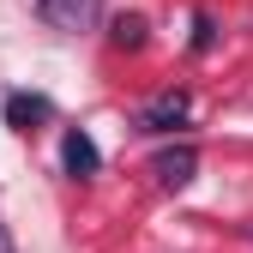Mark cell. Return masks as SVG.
<instances>
[{"label":"cell","instance_id":"3","mask_svg":"<svg viewBox=\"0 0 253 253\" xmlns=\"http://www.w3.org/2000/svg\"><path fill=\"white\" fill-rule=\"evenodd\" d=\"M60 169H67L73 181H90L103 169V151H97V139H90L84 126H67V139H60Z\"/></svg>","mask_w":253,"mask_h":253},{"label":"cell","instance_id":"8","mask_svg":"<svg viewBox=\"0 0 253 253\" xmlns=\"http://www.w3.org/2000/svg\"><path fill=\"white\" fill-rule=\"evenodd\" d=\"M0 253H12V235H6V223H0Z\"/></svg>","mask_w":253,"mask_h":253},{"label":"cell","instance_id":"4","mask_svg":"<svg viewBox=\"0 0 253 253\" xmlns=\"http://www.w3.org/2000/svg\"><path fill=\"white\" fill-rule=\"evenodd\" d=\"M48 115H54V103L42 97V90H12V97H6V126H12V133H30V126L48 121Z\"/></svg>","mask_w":253,"mask_h":253},{"label":"cell","instance_id":"1","mask_svg":"<svg viewBox=\"0 0 253 253\" xmlns=\"http://www.w3.org/2000/svg\"><path fill=\"white\" fill-rule=\"evenodd\" d=\"M187 115H193V97H187V90H157L133 115V126L139 133H175V126H187Z\"/></svg>","mask_w":253,"mask_h":253},{"label":"cell","instance_id":"6","mask_svg":"<svg viewBox=\"0 0 253 253\" xmlns=\"http://www.w3.org/2000/svg\"><path fill=\"white\" fill-rule=\"evenodd\" d=\"M145 30H151V24H145L139 12H121V18L109 24V42H115V48H145Z\"/></svg>","mask_w":253,"mask_h":253},{"label":"cell","instance_id":"5","mask_svg":"<svg viewBox=\"0 0 253 253\" xmlns=\"http://www.w3.org/2000/svg\"><path fill=\"white\" fill-rule=\"evenodd\" d=\"M193 169H199V151H193V145H175V151H163V157L151 163L157 187H187V181H193Z\"/></svg>","mask_w":253,"mask_h":253},{"label":"cell","instance_id":"2","mask_svg":"<svg viewBox=\"0 0 253 253\" xmlns=\"http://www.w3.org/2000/svg\"><path fill=\"white\" fill-rule=\"evenodd\" d=\"M37 18L48 30H60V37H79V30H90L103 18V0H37Z\"/></svg>","mask_w":253,"mask_h":253},{"label":"cell","instance_id":"7","mask_svg":"<svg viewBox=\"0 0 253 253\" xmlns=\"http://www.w3.org/2000/svg\"><path fill=\"white\" fill-rule=\"evenodd\" d=\"M211 42H217V24H211V12H199L193 18V54H205Z\"/></svg>","mask_w":253,"mask_h":253}]
</instances>
